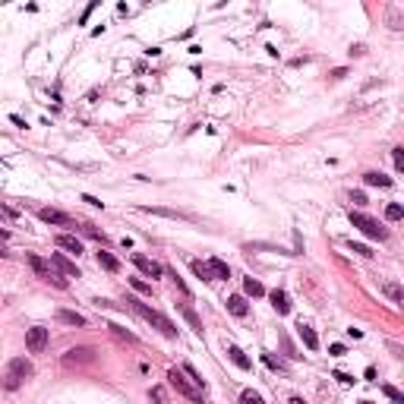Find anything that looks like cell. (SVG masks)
Segmentation results:
<instances>
[{
	"label": "cell",
	"mask_w": 404,
	"mask_h": 404,
	"mask_svg": "<svg viewBox=\"0 0 404 404\" xmlns=\"http://www.w3.org/2000/svg\"><path fill=\"white\" fill-rule=\"evenodd\" d=\"M126 303L133 306V310H136V313H139L142 319H146V322H152V325H155V328L161 331L164 338H177V325H174V322H171V319L164 316V313H158V310H152L149 303H142V300H136V297H129Z\"/></svg>",
	"instance_id": "6da1fadb"
},
{
	"label": "cell",
	"mask_w": 404,
	"mask_h": 404,
	"mask_svg": "<svg viewBox=\"0 0 404 404\" xmlns=\"http://www.w3.org/2000/svg\"><path fill=\"white\" fill-rule=\"evenodd\" d=\"M26 262L32 265V272H35V275H38L41 281H47V284H54V288H60V291H66L70 288V281L60 275V272H57L51 262H47V259H41V256H35V253H29L26 256Z\"/></svg>",
	"instance_id": "7a4b0ae2"
},
{
	"label": "cell",
	"mask_w": 404,
	"mask_h": 404,
	"mask_svg": "<svg viewBox=\"0 0 404 404\" xmlns=\"http://www.w3.org/2000/svg\"><path fill=\"white\" fill-rule=\"evenodd\" d=\"M32 373H35V370H32V363H29L26 357H13V360H10V366H7V373H4V388H7V391L22 388V382H26Z\"/></svg>",
	"instance_id": "3957f363"
},
{
	"label": "cell",
	"mask_w": 404,
	"mask_h": 404,
	"mask_svg": "<svg viewBox=\"0 0 404 404\" xmlns=\"http://www.w3.org/2000/svg\"><path fill=\"white\" fill-rule=\"evenodd\" d=\"M193 272H196L202 281H228V278H231L228 262H224V259H218V256H212L209 262H199V259H193Z\"/></svg>",
	"instance_id": "277c9868"
},
{
	"label": "cell",
	"mask_w": 404,
	"mask_h": 404,
	"mask_svg": "<svg viewBox=\"0 0 404 404\" xmlns=\"http://www.w3.org/2000/svg\"><path fill=\"white\" fill-rule=\"evenodd\" d=\"M168 385L177 391V395H183L186 401H193V404H202V391H199V385H193L189 379L183 376V370H168Z\"/></svg>",
	"instance_id": "5b68a950"
},
{
	"label": "cell",
	"mask_w": 404,
	"mask_h": 404,
	"mask_svg": "<svg viewBox=\"0 0 404 404\" xmlns=\"http://www.w3.org/2000/svg\"><path fill=\"white\" fill-rule=\"evenodd\" d=\"M351 224H354V228H357L363 237H370V240H385V237H388V231L382 228V224H379L376 218H370V215H363V212H354V209H351Z\"/></svg>",
	"instance_id": "8992f818"
},
{
	"label": "cell",
	"mask_w": 404,
	"mask_h": 404,
	"mask_svg": "<svg viewBox=\"0 0 404 404\" xmlns=\"http://www.w3.org/2000/svg\"><path fill=\"white\" fill-rule=\"evenodd\" d=\"M26 348H29L32 354H41V351L47 348V328H41V325L26 328Z\"/></svg>",
	"instance_id": "52a82bcc"
},
{
	"label": "cell",
	"mask_w": 404,
	"mask_h": 404,
	"mask_svg": "<svg viewBox=\"0 0 404 404\" xmlns=\"http://www.w3.org/2000/svg\"><path fill=\"white\" fill-rule=\"evenodd\" d=\"M133 265L142 272V275H149V278H161L164 275V268L155 262V259H149V256H142V253H133Z\"/></svg>",
	"instance_id": "ba28073f"
},
{
	"label": "cell",
	"mask_w": 404,
	"mask_h": 404,
	"mask_svg": "<svg viewBox=\"0 0 404 404\" xmlns=\"http://www.w3.org/2000/svg\"><path fill=\"white\" fill-rule=\"evenodd\" d=\"M51 265L60 272L63 278H82L79 268H76V262H70V259H66V253H54V256H51Z\"/></svg>",
	"instance_id": "9c48e42d"
},
{
	"label": "cell",
	"mask_w": 404,
	"mask_h": 404,
	"mask_svg": "<svg viewBox=\"0 0 404 404\" xmlns=\"http://www.w3.org/2000/svg\"><path fill=\"white\" fill-rule=\"evenodd\" d=\"M38 218H41L44 224H60V228H73V218H70L66 212H60V209H41V212H38Z\"/></svg>",
	"instance_id": "30bf717a"
},
{
	"label": "cell",
	"mask_w": 404,
	"mask_h": 404,
	"mask_svg": "<svg viewBox=\"0 0 404 404\" xmlns=\"http://www.w3.org/2000/svg\"><path fill=\"white\" fill-rule=\"evenodd\" d=\"M139 212H146V215H161V218H174V221H189V215H186V212L164 209V206H139Z\"/></svg>",
	"instance_id": "8fae6325"
},
{
	"label": "cell",
	"mask_w": 404,
	"mask_h": 404,
	"mask_svg": "<svg viewBox=\"0 0 404 404\" xmlns=\"http://www.w3.org/2000/svg\"><path fill=\"white\" fill-rule=\"evenodd\" d=\"M89 360H95L89 348H73V351L63 354V363H66V366H73V363H89Z\"/></svg>",
	"instance_id": "7c38bea8"
},
{
	"label": "cell",
	"mask_w": 404,
	"mask_h": 404,
	"mask_svg": "<svg viewBox=\"0 0 404 404\" xmlns=\"http://www.w3.org/2000/svg\"><path fill=\"white\" fill-rule=\"evenodd\" d=\"M268 300H272V306H275L278 316H288L291 313V300H288V294H284V291H272Z\"/></svg>",
	"instance_id": "4fadbf2b"
},
{
	"label": "cell",
	"mask_w": 404,
	"mask_h": 404,
	"mask_svg": "<svg viewBox=\"0 0 404 404\" xmlns=\"http://www.w3.org/2000/svg\"><path fill=\"white\" fill-rule=\"evenodd\" d=\"M177 310L183 313V319L189 322V328H193L196 335H202V322H199V316H196V310H193V306H189V303L183 300V303H177Z\"/></svg>",
	"instance_id": "5bb4252c"
},
{
	"label": "cell",
	"mask_w": 404,
	"mask_h": 404,
	"mask_svg": "<svg viewBox=\"0 0 404 404\" xmlns=\"http://www.w3.org/2000/svg\"><path fill=\"white\" fill-rule=\"evenodd\" d=\"M224 348H228V357H231L237 366H240V370H253V360H249L246 354H243L240 348H237V344H224Z\"/></svg>",
	"instance_id": "9a60e30c"
},
{
	"label": "cell",
	"mask_w": 404,
	"mask_h": 404,
	"mask_svg": "<svg viewBox=\"0 0 404 404\" xmlns=\"http://www.w3.org/2000/svg\"><path fill=\"white\" fill-rule=\"evenodd\" d=\"M57 246L60 249H66V253H82V243H79V237H73V234H57Z\"/></svg>",
	"instance_id": "2e32d148"
},
{
	"label": "cell",
	"mask_w": 404,
	"mask_h": 404,
	"mask_svg": "<svg viewBox=\"0 0 404 404\" xmlns=\"http://www.w3.org/2000/svg\"><path fill=\"white\" fill-rule=\"evenodd\" d=\"M297 335H300V341L306 344V351H316V348H319V338H316V331H313L310 325H306V322H300V325H297Z\"/></svg>",
	"instance_id": "e0dca14e"
},
{
	"label": "cell",
	"mask_w": 404,
	"mask_h": 404,
	"mask_svg": "<svg viewBox=\"0 0 404 404\" xmlns=\"http://www.w3.org/2000/svg\"><path fill=\"white\" fill-rule=\"evenodd\" d=\"M228 313H234L237 319H243V316L249 313V303L243 300L240 294H234V297H228Z\"/></svg>",
	"instance_id": "ac0fdd59"
},
{
	"label": "cell",
	"mask_w": 404,
	"mask_h": 404,
	"mask_svg": "<svg viewBox=\"0 0 404 404\" xmlns=\"http://www.w3.org/2000/svg\"><path fill=\"white\" fill-rule=\"evenodd\" d=\"M57 322L82 328V325H86V316H79V313H73V310H57Z\"/></svg>",
	"instance_id": "d6986e66"
},
{
	"label": "cell",
	"mask_w": 404,
	"mask_h": 404,
	"mask_svg": "<svg viewBox=\"0 0 404 404\" xmlns=\"http://www.w3.org/2000/svg\"><path fill=\"white\" fill-rule=\"evenodd\" d=\"M98 265H101L104 272H120V262H117L108 249H101V253H98Z\"/></svg>",
	"instance_id": "ffe728a7"
},
{
	"label": "cell",
	"mask_w": 404,
	"mask_h": 404,
	"mask_svg": "<svg viewBox=\"0 0 404 404\" xmlns=\"http://www.w3.org/2000/svg\"><path fill=\"white\" fill-rule=\"evenodd\" d=\"M363 183H366V186H391V177L370 171V174H363Z\"/></svg>",
	"instance_id": "44dd1931"
},
{
	"label": "cell",
	"mask_w": 404,
	"mask_h": 404,
	"mask_svg": "<svg viewBox=\"0 0 404 404\" xmlns=\"http://www.w3.org/2000/svg\"><path fill=\"white\" fill-rule=\"evenodd\" d=\"M243 291H246L249 297H265V288H262L256 278H243Z\"/></svg>",
	"instance_id": "7402d4cb"
},
{
	"label": "cell",
	"mask_w": 404,
	"mask_h": 404,
	"mask_svg": "<svg viewBox=\"0 0 404 404\" xmlns=\"http://www.w3.org/2000/svg\"><path fill=\"white\" fill-rule=\"evenodd\" d=\"M382 395H385V398H388L391 404H404V395H401V391H398L395 385H388V382L382 385Z\"/></svg>",
	"instance_id": "603a6c76"
},
{
	"label": "cell",
	"mask_w": 404,
	"mask_h": 404,
	"mask_svg": "<svg viewBox=\"0 0 404 404\" xmlns=\"http://www.w3.org/2000/svg\"><path fill=\"white\" fill-rule=\"evenodd\" d=\"M183 373L189 376V382H193V385H199V388H206V382H202V376L196 373V366H193V363H183Z\"/></svg>",
	"instance_id": "cb8c5ba5"
},
{
	"label": "cell",
	"mask_w": 404,
	"mask_h": 404,
	"mask_svg": "<svg viewBox=\"0 0 404 404\" xmlns=\"http://www.w3.org/2000/svg\"><path fill=\"white\" fill-rule=\"evenodd\" d=\"M385 218L388 221H401L404 218V209L398 206V202H391V206H385Z\"/></svg>",
	"instance_id": "d4e9b609"
},
{
	"label": "cell",
	"mask_w": 404,
	"mask_h": 404,
	"mask_svg": "<svg viewBox=\"0 0 404 404\" xmlns=\"http://www.w3.org/2000/svg\"><path fill=\"white\" fill-rule=\"evenodd\" d=\"M149 401H152V404H168V395H164V388H161V385H152Z\"/></svg>",
	"instance_id": "484cf974"
},
{
	"label": "cell",
	"mask_w": 404,
	"mask_h": 404,
	"mask_svg": "<svg viewBox=\"0 0 404 404\" xmlns=\"http://www.w3.org/2000/svg\"><path fill=\"white\" fill-rule=\"evenodd\" d=\"M385 294H388V300H395V303H401L404 300V291L398 288V284H385V288H382Z\"/></svg>",
	"instance_id": "4316f807"
},
{
	"label": "cell",
	"mask_w": 404,
	"mask_h": 404,
	"mask_svg": "<svg viewBox=\"0 0 404 404\" xmlns=\"http://www.w3.org/2000/svg\"><path fill=\"white\" fill-rule=\"evenodd\" d=\"M262 363L268 366V370H278V373H284V363H281L278 357H272V354H262Z\"/></svg>",
	"instance_id": "83f0119b"
},
{
	"label": "cell",
	"mask_w": 404,
	"mask_h": 404,
	"mask_svg": "<svg viewBox=\"0 0 404 404\" xmlns=\"http://www.w3.org/2000/svg\"><path fill=\"white\" fill-rule=\"evenodd\" d=\"M240 404H265V401H262V395H256V391L246 388L243 395H240Z\"/></svg>",
	"instance_id": "f1b7e54d"
},
{
	"label": "cell",
	"mask_w": 404,
	"mask_h": 404,
	"mask_svg": "<svg viewBox=\"0 0 404 404\" xmlns=\"http://www.w3.org/2000/svg\"><path fill=\"white\" fill-rule=\"evenodd\" d=\"M129 284H133V291H139V294H152V284L142 281V278H129Z\"/></svg>",
	"instance_id": "f546056e"
},
{
	"label": "cell",
	"mask_w": 404,
	"mask_h": 404,
	"mask_svg": "<svg viewBox=\"0 0 404 404\" xmlns=\"http://www.w3.org/2000/svg\"><path fill=\"white\" fill-rule=\"evenodd\" d=\"M108 328L114 331L117 338H126V341H136V335H133V331H126V328H120V325H108Z\"/></svg>",
	"instance_id": "4dcf8cb0"
},
{
	"label": "cell",
	"mask_w": 404,
	"mask_h": 404,
	"mask_svg": "<svg viewBox=\"0 0 404 404\" xmlns=\"http://www.w3.org/2000/svg\"><path fill=\"white\" fill-rule=\"evenodd\" d=\"M391 161H395L398 171H404V149H391Z\"/></svg>",
	"instance_id": "1f68e13d"
},
{
	"label": "cell",
	"mask_w": 404,
	"mask_h": 404,
	"mask_svg": "<svg viewBox=\"0 0 404 404\" xmlns=\"http://www.w3.org/2000/svg\"><path fill=\"white\" fill-rule=\"evenodd\" d=\"M82 231H86L89 237H95V240H101V243H104V240H108V237H104V234H101L98 228H95V224H86V228H82Z\"/></svg>",
	"instance_id": "d6a6232c"
},
{
	"label": "cell",
	"mask_w": 404,
	"mask_h": 404,
	"mask_svg": "<svg viewBox=\"0 0 404 404\" xmlns=\"http://www.w3.org/2000/svg\"><path fill=\"white\" fill-rule=\"evenodd\" d=\"M348 246L354 249V253H360V256H373V249H370V246H366V243H354V240H351Z\"/></svg>",
	"instance_id": "836d02e7"
},
{
	"label": "cell",
	"mask_w": 404,
	"mask_h": 404,
	"mask_svg": "<svg viewBox=\"0 0 404 404\" xmlns=\"http://www.w3.org/2000/svg\"><path fill=\"white\" fill-rule=\"evenodd\" d=\"M331 379H338L341 385H354V376H348V373H341V370H335V373H331Z\"/></svg>",
	"instance_id": "e575fe53"
},
{
	"label": "cell",
	"mask_w": 404,
	"mask_h": 404,
	"mask_svg": "<svg viewBox=\"0 0 404 404\" xmlns=\"http://www.w3.org/2000/svg\"><path fill=\"white\" fill-rule=\"evenodd\" d=\"M82 202H89V206H95V209H104V202L95 199V196H89V193H82Z\"/></svg>",
	"instance_id": "d590c367"
},
{
	"label": "cell",
	"mask_w": 404,
	"mask_h": 404,
	"mask_svg": "<svg viewBox=\"0 0 404 404\" xmlns=\"http://www.w3.org/2000/svg\"><path fill=\"white\" fill-rule=\"evenodd\" d=\"M351 202H354V206H366V193H360V189L351 193Z\"/></svg>",
	"instance_id": "8d00e7d4"
},
{
	"label": "cell",
	"mask_w": 404,
	"mask_h": 404,
	"mask_svg": "<svg viewBox=\"0 0 404 404\" xmlns=\"http://www.w3.org/2000/svg\"><path fill=\"white\" fill-rule=\"evenodd\" d=\"M366 54V44H351V57H363Z\"/></svg>",
	"instance_id": "74e56055"
},
{
	"label": "cell",
	"mask_w": 404,
	"mask_h": 404,
	"mask_svg": "<svg viewBox=\"0 0 404 404\" xmlns=\"http://www.w3.org/2000/svg\"><path fill=\"white\" fill-rule=\"evenodd\" d=\"M328 354H331V357H344V344H331Z\"/></svg>",
	"instance_id": "f35d334b"
},
{
	"label": "cell",
	"mask_w": 404,
	"mask_h": 404,
	"mask_svg": "<svg viewBox=\"0 0 404 404\" xmlns=\"http://www.w3.org/2000/svg\"><path fill=\"white\" fill-rule=\"evenodd\" d=\"M344 76H348V70H344V66H338V70H331V79H344Z\"/></svg>",
	"instance_id": "ab89813d"
},
{
	"label": "cell",
	"mask_w": 404,
	"mask_h": 404,
	"mask_svg": "<svg viewBox=\"0 0 404 404\" xmlns=\"http://www.w3.org/2000/svg\"><path fill=\"white\" fill-rule=\"evenodd\" d=\"M10 120H13V123H16L19 129H26V120H22V117H19V114H10Z\"/></svg>",
	"instance_id": "60d3db41"
},
{
	"label": "cell",
	"mask_w": 404,
	"mask_h": 404,
	"mask_svg": "<svg viewBox=\"0 0 404 404\" xmlns=\"http://www.w3.org/2000/svg\"><path fill=\"white\" fill-rule=\"evenodd\" d=\"M95 7H98V4H89V7H86V13H82V19H79V22H86V19L92 16V10H95Z\"/></svg>",
	"instance_id": "b9f144b4"
},
{
	"label": "cell",
	"mask_w": 404,
	"mask_h": 404,
	"mask_svg": "<svg viewBox=\"0 0 404 404\" xmlns=\"http://www.w3.org/2000/svg\"><path fill=\"white\" fill-rule=\"evenodd\" d=\"M288 404H306V401H303V398H297V395H294V398H291Z\"/></svg>",
	"instance_id": "7bdbcfd3"
},
{
	"label": "cell",
	"mask_w": 404,
	"mask_h": 404,
	"mask_svg": "<svg viewBox=\"0 0 404 404\" xmlns=\"http://www.w3.org/2000/svg\"><path fill=\"white\" fill-rule=\"evenodd\" d=\"M0 256H7V246L4 243H0Z\"/></svg>",
	"instance_id": "ee69618b"
},
{
	"label": "cell",
	"mask_w": 404,
	"mask_h": 404,
	"mask_svg": "<svg viewBox=\"0 0 404 404\" xmlns=\"http://www.w3.org/2000/svg\"><path fill=\"white\" fill-rule=\"evenodd\" d=\"M360 404H373V401H360Z\"/></svg>",
	"instance_id": "f6af8a7d"
}]
</instances>
